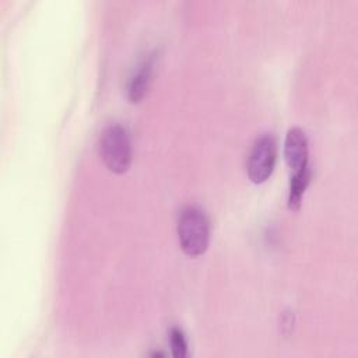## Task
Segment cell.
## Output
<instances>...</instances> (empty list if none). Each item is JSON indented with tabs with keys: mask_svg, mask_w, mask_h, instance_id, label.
<instances>
[{
	"mask_svg": "<svg viewBox=\"0 0 358 358\" xmlns=\"http://www.w3.org/2000/svg\"><path fill=\"white\" fill-rule=\"evenodd\" d=\"M176 232L180 249L189 257L201 256L210 243V220L206 211L194 204L182 208Z\"/></svg>",
	"mask_w": 358,
	"mask_h": 358,
	"instance_id": "6da1fadb",
	"label": "cell"
},
{
	"mask_svg": "<svg viewBox=\"0 0 358 358\" xmlns=\"http://www.w3.org/2000/svg\"><path fill=\"white\" fill-rule=\"evenodd\" d=\"M99 155L110 172L122 175L129 171L131 164V143L124 126L112 123L103 129L99 138Z\"/></svg>",
	"mask_w": 358,
	"mask_h": 358,
	"instance_id": "7a4b0ae2",
	"label": "cell"
},
{
	"mask_svg": "<svg viewBox=\"0 0 358 358\" xmlns=\"http://www.w3.org/2000/svg\"><path fill=\"white\" fill-rule=\"evenodd\" d=\"M277 161V143L268 133L257 137L249 151L246 172L253 183L266 182L275 166Z\"/></svg>",
	"mask_w": 358,
	"mask_h": 358,
	"instance_id": "3957f363",
	"label": "cell"
},
{
	"mask_svg": "<svg viewBox=\"0 0 358 358\" xmlns=\"http://www.w3.org/2000/svg\"><path fill=\"white\" fill-rule=\"evenodd\" d=\"M308 157L309 147L303 130L299 127L289 129L284 140V158L287 165L292 169V173L301 172L309 166Z\"/></svg>",
	"mask_w": 358,
	"mask_h": 358,
	"instance_id": "277c9868",
	"label": "cell"
},
{
	"mask_svg": "<svg viewBox=\"0 0 358 358\" xmlns=\"http://www.w3.org/2000/svg\"><path fill=\"white\" fill-rule=\"evenodd\" d=\"M154 64H155V55L150 53L141 60V63L137 66L133 76L130 77L129 85H127V98L131 103H138L145 96L151 83Z\"/></svg>",
	"mask_w": 358,
	"mask_h": 358,
	"instance_id": "5b68a950",
	"label": "cell"
},
{
	"mask_svg": "<svg viewBox=\"0 0 358 358\" xmlns=\"http://www.w3.org/2000/svg\"><path fill=\"white\" fill-rule=\"evenodd\" d=\"M310 168L308 166L306 169L292 173L291 180H289V192H288V207L291 210H298L303 197V193L310 182Z\"/></svg>",
	"mask_w": 358,
	"mask_h": 358,
	"instance_id": "8992f818",
	"label": "cell"
},
{
	"mask_svg": "<svg viewBox=\"0 0 358 358\" xmlns=\"http://www.w3.org/2000/svg\"><path fill=\"white\" fill-rule=\"evenodd\" d=\"M169 344L175 358H183L187 354V341L179 327H172L169 331Z\"/></svg>",
	"mask_w": 358,
	"mask_h": 358,
	"instance_id": "52a82bcc",
	"label": "cell"
}]
</instances>
